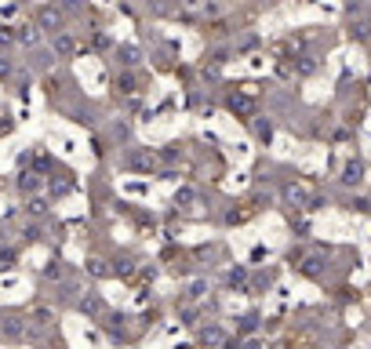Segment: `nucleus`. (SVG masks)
I'll use <instances>...</instances> for the list:
<instances>
[{
  "label": "nucleus",
  "mask_w": 371,
  "mask_h": 349,
  "mask_svg": "<svg viewBox=\"0 0 371 349\" xmlns=\"http://www.w3.org/2000/svg\"><path fill=\"white\" fill-rule=\"evenodd\" d=\"M364 161H346L343 164V175H338V186H346V189H360L364 186Z\"/></svg>",
  "instance_id": "4468645a"
},
{
  "label": "nucleus",
  "mask_w": 371,
  "mask_h": 349,
  "mask_svg": "<svg viewBox=\"0 0 371 349\" xmlns=\"http://www.w3.org/2000/svg\"><path fill=\"white\" fill-rule=\"evenodd\" d=\"M208 291H211V288H208V280H193V284H190V291H186V299H193V302H200V299H204Z\"/></svg>",
  "instance_id": "c85d7f7f"
},
{
  "label": "nucleus",
  "mask_w": 371,
  "mask_h": 349,
  "mask_svg": "<svg viewBox=\"0 0 371 349\" xmlns=\"http://www.w3.org/2000/svg\"><path fill=\"white\" fill-rule=\"evenodd\" d=\"M317 66H321V58H317V55H295V62H291L295 77H313Z\"/></svg>",
  "instance_id": "a211bd4d"
},
{
  "label": "nucleus",
  "mask_w": 371,
  "mask_h": 349,
  "mask_svg": "<svg viewBox=\"0 0 371 349\" xmlns=\"http://www.w3.org/2000/svg\"><path fill=\"white\" fill-rule=\"evenodd\" d=\"M18 259H22V251L15 244H0V273L18 269Z\"/></svg>",
  "instance_id": "6ab92c4d"
},
{
  "label": "nucleus",
  "mask_w": 371,
  "mask_h": 349,
  "mask_svg": "<svg viewBox=\"0 0 371 349\" xmlns=\"http://www.w3.org/2000/svg\"><path fill=\"white\" fill-rule=\"evenodd\" d=\"M84 273L91 280H113V262H106L102 255H87L84 259Z\"/></svg>",
  "instance_id": "2eb2a0df"
},
{
  "label": "nucleus",
  "mask_w": 371,
  "mask_h": 349,
  "mask_svg": "<svg viewBox=\"0 0 371 349\" xmlns=\"http://www.w3.org/2000/svg\"><path fill=\"white\" fill-rule=\"evenodd\" d=\"M55 58H58V55H55L51 48H44V44H41V48H33V51H29V58H26V70L44 77V73H51V70H55Z\"/></svg>",
  "instance_id": "0eeeda50"
},
{
  "label": "nucleus",
  "mask_w": 371,
  "mask_h": 349,
  "mask_svg": "<svg viewBox=\"0 0 371 349\" xmlns=\"http://www.w3.org/2000/svg\"><path fill=\"white\" fill-rule=\"evenodd\" d=\"M171 204L178 208V211H193V215H200V197H197V189L193 186H178L175 193H171Z\"/></svg>",
  "instance_id": "ddd939ff"
},
{
  "label": "nucleus",
  "mask_w": 371,
  "mask_h": 349,
  "mask_svg": "<svg viewBox=\"0 0 371 349\" xmlns=\"http://www.w3.org/2000/svg\"><path fill=\"white\" fill-rule=\"evenodd\" d=\"M15 44H18V26L0 22V51H8V48H15Z\"/></svg>",
  "instance_id": "393cba45"
},
{
  "label": "nucleus",
  "mask_w": 371,
  "mask_h": 349,
  "mask_svg": "<svg viewBox=\"0 0 371 349\" xmlns=\"http://www.w3.org/2000/svg\"><path fill=\"white\" fill-rule=\"evenodd\" d=\"M33 22L44 29L48 37H55V33H62L66 29V22H70V15L62 11L58 4H37V11H33Z\"/></svg>",
  "instance_id": "f257e3e1"
},
{
  "label": "nucleus",
  "mask_w": 371,
  "mask_h": 349,
  "mask_svg": "<svg viewBox=\"0 0 371 349\" xmlns=\"http://www.w3.org/2000/svg\"><path fill=\"white\" fill-rule=\"evenodd\" d=\"M73 309L80 316H87V321H102V316L109 313V302H106L102 291H80V299L73 302Z\"/></svg>",
  "instance_id": "20e7f679"
},
{
  "label": "nucleus",
  "mask_w": 371,
  "mask_h": 349,
  "mask_svg": "<svg viewBox=\"0 0 371 349\" xmlns=\"http://www.w3.org/2000/svg\"><path fill=\"white\" fill-rule=\"evenodd\" d=\"M109 139H113V142H128V139H131V124L117 117V120L109 124Z\"/></svg>",
  "instance_id": "a878e982"
},
{
  "label": "nucleus",
  "mask_w": 371,
  "mask_h": 349,
  "mask_svg": "<svg viewBox=\"0 0 371 349\" xmlns=\"http://www.w3.org/2000/svg\"><path fill=\"white\" fill-rule=\"evenodd\" d=\"M15 77H18V62H15L11 55L0 51V84H11Z\"/></svg>",
  "instance_id": "b1692460"
},
{
  "label": "nucleus",
  "mask_w": 371,
  "mask_h": 349,
  "mask_svg": "<svg viewBox=\"0 0 371 349\" xmlns=\"http://www.w3.org/2000/svg\"><path fill=\"white\" fill-rule=\"evenodd\" d=\"M252 131H255L259 142H269V139H273V120L262 117V113H255V117H252Z\"/></svg>",
  "instance_id": "5701e85b"
},
{
  "label": "nucleus",
  "mask_w": 371,
  "mask_h": 349,
  "mask_svg": "<svg viewBox=\"0 0 371 349\" xmlns=\"http://www.w3.org/2000/svg\"><path fill=\"white\" fill-rule=\"evenodd\" d=\"M73 189H77V178H73V171L48 175V193H51V200H55V197H70Z\"/></svg>",
  "instance_id": "f8f14e48"
},
{
  "label": "nucleus",
  "mask_w": 371,
  "mask_h": 349,
  "mask_svg": "<svg viewBox=\"0 0 371 349\" xmlns=\"http://www.w3.org/2000/svg\"><path fill=\"white\" fill-rule=\"evenodd\" d=\"M131 273H139V262H135L131 255H117V259H113V276L128 280Z\"/></svg>",
  "instance_id": "4be33fe9"
},
{
  "label": "nucleus",
  "mask_w": 371,
  "mask_h": 349,
  "mask_svg": "<svg viewBox=\"0 0 371 349\" xmlns=\"http://www.w3.org/2000/svg\"><path fill=\"white\" fill-rule=\"evenodd\" d=\"M55 321H58V313H55V302H51V306H44V302L29 306V324H41V328H55Z\"/></svg>",
  "instance_id": "f3484780"
},
{
  "label": "nucleus",
  "mask_w": 371,
  "mask_h": 349,
  "mask_svg": "<svg viewBox=\"0 0 371 349\" xmlns=\"http://www.w3.org/2000/svg\"><path fill=\"white\" fill-rule=\"evenodd\" d=\"M178 4H182V8H200L204 0H178Z\"/></svg>",
  "instance_id": "2f4dec72"
},
{
  "label": "nucleus",
  "mask_w": 371,
  "mask_h": 349,
  "mask_svg": "<svg viewBox=\"0 0 371 349\" xmlns=\"http://www.w3.org/2000/svg\"><path fill=\"white\" fill-rule=\"evenodd\" d=\"M193 338H197L200 345H226V342H230V331H226L222 324H208V328H200Z\"/></svg>",
  "instance_id": "dca6fc26"
},
{
  "label": "nucleus",
  "mask_w": 371,
  "mask_h": 349,
  "mask_svg": "<svg viewBox=\"0 0 371 349\" xmlns=\"http://www.w3.org/2000/svg\"><path fill=\"white\" fill-rule=\"evenodd\" d=\"M309 197H313V193H309L306 186H299V182H288V186L281 189V200H284L288 208H295V211H306V208H309Z\"/></svg>",
  "instance_id": "9b49d317"
},
{
  "label": "nucleus",
  "mask_w": 371,
  "mask_h": 349,
  "mask_svg": "<svg viewBox=\"0 0 371 349\" xmlns=\"http://www.w3.org/2000/svg\"><path fill=\"white\" fill-rule=\"evenodd\" d=\"M106 149H109V142H106L102 135H95V139H91V153H95L99 161H102V156H106Z\"/></svg>",
  "instance_id": "7c9ffc66"
},
{
  "label": "nucleus",
  "mask_w": 371,
  "mask_h": 349,
  "mask_svg": "<svg viewBox=\"0 0 371 349\" xmlns=\"http://www.w3.org/2000/svg\"><path fill=\"white\" fill-rule=\"evenodd\" d=\"M113 58H117V66L120 70H139V62H142V48L131 44V41H124L113 48Z\"/></svg>",
  "instance_id": "9d476101"
},
{
  "label": "nucleus",
  "mask_w": 371,
  "mask_h": 349,
  "mask_svg": "<svg viewBox=\"0 0 371 349\" xmlns=\"http://www.w3.org/2000/svg\"><path fill=\"white\" fill-rule=\"evenodd\" d=\"M29 313H0V342H26Z\"/></svg>",
  "instance_id": "7ed1b4c3"
},
{
  "label": "nucleus",
  "mask_w": 371,
  "mask_h": 349,
  "mask_svg": "<svg viewBox=\"0 0 371 349\" xmlns=\"http://www.w3.org/2000/svg\"><path fill=\"white\" fill-rule=\"evenodd\" d=\"M367 29H371V26H367L364 18L350 22V41H357V44H360V41H367Z\"/></svg>",
  "instance_id": "cd10ccee"
},
{
  "label": "nucleus",
  "mask_w": 371,
  "mask_h": 349,
  "mask_svg": "<svg viewBox=\"0 0 371 349\" xmlns=\"http://www.w3.org/2000/svg\"><path fill=\"white\" fill-rule=\"evenodd\" d=\"M26 218H33V222H48L51 211H55V200L44 197V193H33V197H22V208H18Z\"/></svg>",
  "instance_id": "423d86ee"
},
{
  "label": "nucleus",
  "mask_w": 371,
  "mask_h": 349,
  "mask_svg": "<svg viewBox=\"0 0 371 349\" xmlns=\"http://www.w3.org/2000/svg\"><path fill=\"white\" fill-rule=\"evenodd\" d=\"M48 41H51V51H55L58 58H73V55L80 51V37L70 33V29H62V33H55V37H48Z\"/></svg>",
  "instance_id": "1a4fd4ad"
},
{
  "label": "nucleus",
  "mask_w": 371,
  "mask_h": 349,
  "mask_svg": "<svg viewBox=\"0 0 371 349\" xmlns=\"http://www.w3.org/2000/svg\"><path fill=\"white\" fill-rule=\"evenodd\" d=\"M48 41V33L44 29L29 18V22H18V48H26V51H33V48H41Z\"/></svg>",
  "instance_id": "6e6552de"
},
{
  "label": "nucleus",
  "mask_w": 371,
  "mask_h": 349,
  "mask_svg": "<svg viewBox=\"0 0 371 349\" xmlns=\"http://www.w3.org/2000/svg\"><path fill=\"white\" fill-rule=\"evenodd\" d=\"M226 280H230V288H237V284H247V266H230Z\"/></svg>",
  "instance_id": "c756f323"
},
{
  "label": "nucleus",
  "mask_w": 371,
  "mask_h": 349,
  "mask_svg": "<svg viewBox=\"0 0 371 349\" xmlns=\"http://www.w3.org/2000/svg\"><path fill=\"white\" fill-rule=\"evenodd\" d=\"M18 233H22V244H44V240H48V237H44V222H33V218H29Z\"/></svg>",
  "instance_id": "412c9836"
},
{
  "label": "nucleus",
  "mask_w": 371,
  "mask_h": 349,
  "mask_svg": "<svg viewBox=\"0 0 371 349\" xmlns=\"http://www.w3.org/2000/svg\"><path fill=\"white\" fill-rule=\"evenodd\" d=\"M120 164L128 171H139V175H149L153 168H157V153H153L149 146H128L120 156Z\"/></svg>",
  "instance_id": "f03ea898"
},
{
  "label": "nucleus",
  "mask_w": 371,
  "mask_h": 349,
  "mask_svg": "<svg viewBox=\"0 0 371 349\" xmlns=\"http://www.w3.org/2000/svg\"><path fill=\"white\" fill-rule=\"evenodd\" d=\"M70 273H73V269L62 262V259H48V266L41 269V276H44L48 284H55V280H62V276H70Z\"/></svg>",
  "instance_id": "aec40b11"
},
{
  "label": "nucleus",
  "mask_w": 371,
  "mask_h": 349,
  "mask_svg": "<svg viewBox=\"0 0 371 349\" xmlns=\"http://www.w3.org/2000/svg\"><path fill=\"white\" fill-rule=\"evenodd\" d=\"M113 87L120 91V95H135L139 87H135V70H124L117 80H113Z\"/></svg>",
  "instance_id": "bb28decb"
},
{
  "label": "nucleus",
  "mask_w": 371,
  "mask_h": 349,
  "mask_svg": "<svg viewBox=\"0 0 371 349\" xmlns=\"http://www.w3.org/2000/svg\"><path fill=\"white\" fill-rule=\"evenodd\" d=\"M15 189H18V197L44 193V189H48V175L37 171V168H18V171H15Z\"/></svg>",
  "instance_id": "39448f33"
}]
</instances>
